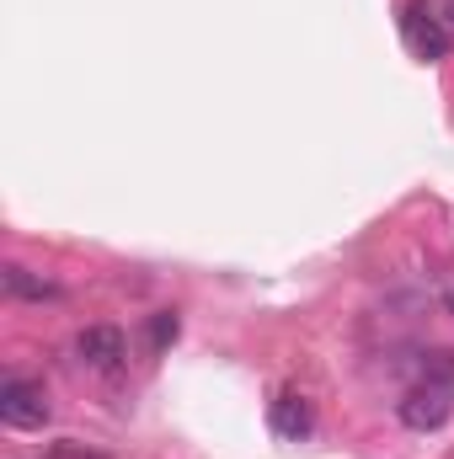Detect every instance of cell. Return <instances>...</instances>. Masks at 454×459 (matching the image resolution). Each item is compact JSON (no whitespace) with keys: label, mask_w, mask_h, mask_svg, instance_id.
<instances>
[{"label":"cell","mask_w":454,"mask_h":459,"mask_svg":"<svg viewBox=\"0 0 454 459\" xmlns=\"http://www.w3.org/2000/svg\"><path fill=\"white\" fill-rule=\"evenodd\" d=\"M48 417H54V406H48L43 385H32V379H5L0 385V422L5 428L38 433V428H48Z\"/></svg>","instance_id":"1"},{"label":"cell","mask_w":454,"mask_h":459,"mask_svg":"<svg viewBox=\"0 0 454 459\" xmlns=\"http://www.w3.org/2000/svg\"><path fill=\"white\" fill-rule=\"evenodd\" d=\"M450 411H454V385H444V379H417V385L401 395V422H406L412 433L444 428Z\"/></svg>","instance_id":"2"},{"label":"cell","mask_w":454,"mask_h":459,"mask_svg":"<svg viewBox=\"0 0 454 459\" xmlns=\"http://www.w3.org/2000/svg\"><path fill=\"white\" fill-rule=\"evenodd\" d=\"M75 358H81L86 368H97V374H118L123 358H128V342H123L118 326H86V332L75 337Z\"/></svg>","instance_id":"3"},{"label":"cell","mask_w":454,"mask_h":459,"mask_svg":"<svg viewBox=\"0 0 454 459\" xmlns=\"http://www.w3.org/2000/svg\"><path fill=\"white\" fill-rule=\"evenodd\" d=\"M401 27H406V43H412V54L417 59H444L450 54V27L428 11V5H406V16H401Z\"/></svg>","instance_id":"4"},{"label":"cell","mask_w":454,"mask_h":459,"mask_svg":"<svg viewBox=\"0 0 454 459\" xmlns=\"http://www.w3.org/2000/svg\"><path fill=\"white\" fill-rule=\"evenodd\" d=\"M310 428H316V411H310V401L300 395V390H284L278 401H273V433L278 438H310Z\"/></svg>","instance_id":"5"},{"label":"cell","mask_w":454,"mask_h":459,"mask_svg":"<svg viewBox=\"0 0 454 459\" xmlns=\"http://www.w3.org/2000/svg\"><path fill=\"white\" fill-rule=\"evenodd\" d=\"M5 294L11 299H59V289L48 283V278H38V273H27V267H5Z\"/></svg>","instance_id":"6"},{"label":"cell","mask_w":454,"mask_h":459,"mask_svg":"<svg viewBox=\"0 0 454 459\" xmlns=\"http://www.w3.org/2000/svg\"><path fill=\"white\" fill-rule=\"evenodd\" d=\"M177 332H182V321H177L171 310H161V316L150 321V337H155V347H171V342H177Z\"/></svg>","instance_id":"7"},{"label":"cell","mask_w":454,"mask_h":459,"mask_svg":"<svg viewBox=\"0 0 454 459\" xmlns=\"http://www.w3.org/2000/svg\"><path fill=\"white\" fill-rule=\"evenodd\" d=\"M450 310H454V294H450Z\"/></svg>","instance_id":"8"}]
</instances>
